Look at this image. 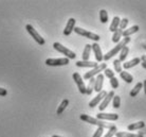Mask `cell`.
Here are the masks:
<instances>
[{"label":"cell","instance_id":"obj_6","mask_svg":"<svg viewBox=\"0 0 146 137\" xmlns=\"http://www.w3.org/2000/svg\"><path fill=\"white\" fill-rule=\"evenodd\" d=\"M26 30L28 31V33L31 35V36L34 38V41H36L37 44L40 45V46H42V45H44V37H41V35H40L38 32H37L36 30L34 29L33 26H31V25H27L26 26Z\"/></svg>","mask_w":146,"mask_h":137},{"label":"cell","instance_id":"obj_9","mask_svg":"<svg viewBox=\"0 0 146 137\" xmlns=\"http://www.w3.org/2000/svg\"><path fill=\"white\" fill-rule=\"evenodd\" d=\"M107 94H108V93H107L106 90H102L101 93L98 94V96L95 97V98H93V99L89 102V106L93 108H95L96 105H99V104L103 101V99L107 96Z\"/></svg>","mask_w":146,"mask_h":137},{"label":"cell","instance_id":"obj_27","mask_svg":"<svg viewBox=\"0 0 146 137\" xmlns=\"http://www.w3.org/2000/svg\"><path fill=\"white\" fill-rule=\"evenodd\" d=\"M115 136L117 137H143L142 135H139V134L127 133V132H117Z\"/></svg>","mask_w":146,"mask_h":137},{"label":"cell","instance_id":"obj_35","mask_svg":"<svg viewBox=\"0 0 146 137\" xmlns=\"http://www.w3.org/2000/svg\"><path fill=\"white\" fill-rule=\"evenodd\" d=\"M103 132H104V129H103V128H99L98 130L95 131V133L93 134L92 137H101L103 135Z\"/></svg>","mask_w":146,"mask_h":137},{"label":"cell","instance_id":"obj_23","mask_svg":"<svg viewBox=\"0 0 146 137\" xmlns=\"http://www.w3.org/2000/svg\"><path fill=\"white\" fill-rule=\"evenodd\" d=\"M142 88H143V83H142V82L137 83V84H135V86L131 89V92H130V97H135L138 94L140 93V90H141Z\"/></svg>","mask_w":146,"mask_h":137},{"label":"cell","instance_id":"obj_22","mask_svg":"<svg viewBox=\"0 0 146 137\" xmlns=\"http://www.w3.org/2000/svg\"><path fill=\"white\" fill-rule=\"evenodd\" d=\"M120 77L122 80H124L126 83H131L132 81H133V78H132V76L129 72H127V71H122L120 74Z\"/></svg>","mask_w":146,"mask_h":137},{"label":"cell","instance_id":"obj_24","mask_svg":"<svg viewBox=\"0 0 146 137\" xmlns=\"http://www.w3.org/2000/svg\"><path fill=\"white\" fill-rule=\"evenodd\" d=\"M68 105H69V100H68V99H64V100L62 101V103L59 104V106H58V108H57L56 113H57L58 115L62 114V112L66 110Z\"/></svg>","mask_w":146,"mask_h":137},{"label":"cell","instance_id":"obj_5","mask_svg":"<svg viewBox=\"0 0 146 137\" xmlns=\"http://www.w3.org/2000/svg\"><path fill=\"white\" fill-rule=\"evenodd\" d=\"M74 32L76 34H78V35H80V36L87 37L89 39L94 41V43H96V41H99L100 39H101L100 35H98V34H95V33H92V32H89V31H87V30H85V29H82L80 27H75V28H74Z\"/></svg>","mask_w":146,"mask_h":137},{"label":"cell","instance_id":"obj_8","mask_svg":"<svg viewBox=\"0 0 146 137\" xmlns=\"http://www.w3.org/2000/svg\"><path fill=\"white\" fill-rule=\"evenodd\" d=\"M72 78H73V80H74V82L76 83L80 93L85 95V94H86V85H85L84 80L80 77V74H78V72H74V74H72Z\"/></svg>","mask_w":146,"mask_h":137},{"label":"cell","instance_id":"obj_38","mask_svg":"<svg viewBox=\"0 0 146 137\" xmlns=\"http://www.w3.org/2000/svg\"><path fill=\"white\" fill-rule=\"evenodd\" d=\"M141 61H142L143 63H146V55H142V56H141Z\"/></svg>","mask_w":146,"mask_h":137},{"label":"cell","instance_id":"obj_33","mask_svg":"<svg viewBox=\"0 0 146 137\" xmlns=\"http://www.w3.org/2000/svg\"><path fill=\"white\" fill-rule=\"evenodd\" d=\"M104 74H105V76H106L108 79L114 78V71H112L111 69H109V68H106V69L104 70Z\"/></svg>","mask_w":146,"mask_h":137},{"label":"cell","instance_id":"obj_18","mask_svg":"<svg viewBox=\"0 0 146 137\" xmlns=\"http://www.w3.org/2000/svg\"><path fill=\"white\" fill-rule=\"evenodd\" d=\"M120 22H121V19L120 17H117V16H115V17H113L112 19V22L110 23V27H109V30L111 31V32H115L117 29H119V26H120Z\"/></svg>","mask_w":146,"mask_h":137},{"label":"cell","instance_id":"obj_4","mask_svg":"<svg viewBox=\"0 0 146 137\" xmlns=\"http://www.w3.org/2000/svg\"><path fill=\"white\" fill-rule=\"evenodd\" d=\"M107 68L106 63H101L99 64L95 68H92L90 71H88L84 74V80H90L92 78H95V76L101 74V71H104Z\"/></svg>","mask_w":146,"mask_h":137},{"label":"cell","instance_id":"obj_28","mask_svg":"<svg viewBox=\"0 0 146 137\" xmlns=\"http://www.w3.org/2000/svg\"><path fill=\"white\" fill-rule=\"evenodd\" d=\"M100 20L103 23H106L108 21V13L105 10H101L100 11Z\"/></svg>","mask_w":146,"mask_h":137},{"label":"cell","instance_id":"obj_34","mask_svg":"<svg viewBox=\"0 0 146 137\" xmlns=\"http://www.w3.org/2000/svg\"><path fill=\"white\" fill-rule=\"evenodd\" d=\"M110 85H111V87H112L113 89H115L119 87V80H117L115 77L112 79H110Z\"/></svg>","mask_w":146,"mask_h":137},{"label":"cell","instance_id":"obj_25","mask_svg":"<svg viewBox=\"0 0 146 137\" xmlns=\"http://www.w3.org/2000/svg\"><path fill=\"white\" fill-rule=\"evenodd\" d=\"M94 83H95V78H92L89 80V84L86 86V94L87 95H91L92 92L94 90Z\"/></svg>","mask_w":146,"mask_h":137},{"label":"cell","instance_id":"obj_40","mask_svg":"<svg viewBox=\"0 0 146 137\" xmlns=\"http://www.w3.org/2000/svg\"><path fill=\"white\" fill-rule=\"evenodd\" d=\"M143 48H144L146 50V44H143Z\"/></svg>","mask_w":146,"mask_h":137},{"label":"cell","instance_id":"obj_12","mask_svg":"<svg viewBox=\"0 0 146 137\" xmlns=\"http://www.w3.org/2000/svg\"><path fill=\"white\" fill-rule=\"evenodd\" d=\"M96 118L100 120H117L119 119V115L117 114H111V113H100L96 115Z\"/></svg>","mask_w":146,"mask_h":137},{"label":"cell","instance_id":"obj_20","mask_svg":"<svg viewBox=\"0 0 146 137\" xmlns=\"http://www.w3.org/2000/svg\"><path fill=\"white\" fill-rule=\"evenodd\" d=\"M91 50H92L91 45L87 44L86 46H85L84 51H83V55H82V57H83V61H89V57H90V52H91Z\"/></svg>","mask_w":146,"mask_h":137},{"label":"cell","instance_id":"obj_31","mask_svg":"<svg viewBox=\"0 0 146 137\" xmlns=\"http://www.w3.org/2000/svg\"><path fill=\"white\" fill-rule=\"evenodd\" d=\"M115 134H117V126H113L111 129H109V131L107 132V134L104 137H113Z\"/></svg>","mask_w":146,"mask_h":137},{"label":"cell","instance_id":"obj_41","mask_svg":"<svg viewBox=\"0 0 146 137\" xmlns=\"http://www.w3.org/2000/svg\"><path fill=\"white\" fill-rule=\"evenodd\" d=\"M52 137H62V136H58V135H53Z\"/></svg>","mask_w":146,"mask_h":137},{"label":"cell","instance_id":"obj_26","mask_svg":"<svg viewBox=\"0 0 146 137\" xmlns=\"http://www.w3.org/2000/svg\"><path fill=\"white\" fill-rule=\"evenodd\" d=\"M128 53H129V48H128V46H125L120 52V57H119V59H120L121 62L125 61V59H126L128 55Z\"/></svg>","mask_w":146,"mask_h":137},{"label":"cell","instance_id":"obj_1","mask_svg":"<svg viewBox=\"0 0 146 137\" xmlns=\"http://www.w3.org/2000/svg\"><path fill=\"white\" fill-rule=\"evenodd\" d=\"M80 120H83L85 122H88L90 123V124H94V126H98L99 128H103V129H111L114 124H111V123H107V122H104L103 120H100L98 118H93L91 116L89 115H86V114H82L80 116Z\"/></svg>","mask_w":146,"mask_h":137},{"label":"cell","instance_id":"obj_7","mask_svg":"<svg viewBox=\"0 0 146 137\" xmlns=\"http://www.w3.org/2000/svg\"><path fill=\"white\" fill-rule=\"evenodd\" d=\"M69 64V59L67 57H62V59H46V65L52 67L58 66H66Z\"/></svg>","mask_w":146,"mask_h":137},{"label":"cell","instance_id":"obj_2","mask_svg":"<svg viewBox=\"0 0 146 137\" xmlns=\"http://www.w3.org/2000/svg\"><path fill=\"white\" fill-rule=\"evenodd\" d=\"M129 41H130V37H124L119 44H117V46L114 48L111 49L109 52H107L106 54L104 55V61H108V59H110L112 56L115 55V54H119L121 52V50L124 48L127 44H129Z\"/></svg>","mask_w":146,"mask_h":137},{"label":"cell","instance_id":"obj_19","mask_svg":"<svg viewBox=\"0 0 146 137\" xmlns=\"http://www.w3.org/2000/svg\"><path fill=\"white\" fill-rule=\"evenodd\" d=\"M139 26H132L131 28H129V29H126L123 31V37H129L131 34H135V32H138L139 31Z\"/></svg>","mask_w":146,"mask_h":137},{"label":"cell","instance_id":"obj_11","mask_svg":"<svg viewBox=\"0 0 146 137\" xmlns=\"http://www.w3.org/2000/svg\"><path fill=\"white\" fill-rule=\"evenodd\" d=\"M92 47V50L94 52V56H95V59H96V62L99 63V62H102L103 59H104V55H103L102 53V49L100 47V45L98 43H93L91 45Z\"/></svg>","mask_w":146,"mask_h":137},{"label":"cell","instance_id":"obj_36","mask_svg":"<svg viewBox=\"0 0 146 137\" xmlns=\"http://www.w3.org/2000/svg\"><path fill=\"white\" fill-rule=\"evenodd\" d=\"M7 90L5 88H2V87H0V96H7Z\"/></svg>","mask_w":146,"mask_h":137},{"label":"cell","instance_id":"obj_13","mask_svg":"<svg viewBox=\"0 0 146 137\" xmlns=\"http://www.w3.org/2000/svg\"><path fill=\"white\" fill-rule=\"evenodd\" d=\"M103 84H104V74H100L96 76L94 83V90L96 93H101L103 88Z\"/></svg>","mask_w":146,"mask_h":137},{"label":"cell","instance_id":"obj_39","mask_svg":"<svg viewBox=\"0 0 146 137\" xmlns=\"http://www.w3.org/2000/svg\"><path fill=\"white\" fill-rule=\"evenodd\" d=\"M141 65H142V67L144 68V69H146V63H143V62H142V63H141Z\"/></svg>","mask_w":146,"mask_h":137},{"label":"cell","instance_id":"obj_15","mask_svg":"<svg viewBox=\"0 0 146 137\" xmlns=\"http://www.w3.org/2000/svg\"><path fill=\"white\" fill-rule=\"evenodd\" d=\"M77 67H89V68H95L99 64L98 62H90V61H77L75 63Z\"/></svg>","mask_w":146,"mask_h":137},{"label":"cell","instance_id":"obj_29","mask_svg":"<svg viewBox=\"0 0 146 137\" xmlns=\"http://www.w3.org/2000/svg\"><path fill=\"white\" fill-rule=\"evenodd\" d=\"M113 67H114V70H115V72H119V74H121L122 72V65H121V61L120 59H114L113 61Z\"/></svg>","mask_w":146,"mask_h":137},{"label":"cell","instance_id":"obj_16","mask_svg":"<svg viewBox=\"0 0 146 137\" xmlns=\"http://www.w3.org/2000/svg\"><path fill=\"white\" fill-rule=\"evenodd\" d=\"M140 62H141V59H139V57L132 59H130V61H128V62L123 64V68H125V69H130L132 67L137 66L138 64H140Z\"/></svg>","mask_w":146,"mask_h":137},{"label":"cell","instance_id":"obj_14","mask_svg":"<svg viewBox=\"0 0 146 137\" xmlns=\"http://www.w3.org/2000/svg\"><path fill=\"white\" fill-rule=\"evenodd\" d=\"M75 22H76V20L74 18H70L68 20L66 28L64 30V35L68 36V35H70V34L72 33V31H74V28H75Z\"/></svg>","mask_w":146,"mask_h":137},{"label":"cell","instance_id":"obj_30","mask_svg":"<svg viewBox=\"0 0 146 137\" xmlns=\"http://www.w3.org/2000/svg\"><path fill=\"white\" fill-rule=\"evenodd\" d=\"M112 105L114 108H119L121 105V98L119 96H114L112 99Z\"/></svg>","mask_w":146,"mask_h":137},{"label":"cell","instance_id":"obj_17","mask_svg":"<svg viewBox=\"0 0 146 137\" xmlns=\"http://www.w3.org/2000/svg\"><path fill=\"white\" fill-rule=\"evenodd\" d=\"M145 128V122L144 121H139V122H135L132 124H129L127 126L128 131H135V130H142Z\"/></svg>","mask_w":146,"mask_h":137},{"label":"cell","instance_id":"obj_32","mask_svg":"<svg viewBox=\"0 0 146 137\" xmlns=\"http://www.w3.org/2000/svg\"><path fill=\"white\" fill-rule=\"evenodd\" d=\"M128 22H129V20H128L127 18L121 19V22H120V26H119V29H121V30H123V31H124V29H126V27L128 26Z\"/></svg>","mask_w":146,"mask_h":137},{"label":"cell","instance_id":"obj_10","mask_svg":"<svg viewBox=\"0 0 146 137\" xmlns=\"http://www.w3.org/2000/svg\"><path fill=\"white\" fill-rule=\"evenodd\" d=\"M114 96H115V95H114V92H113V90H111V92H109V93L107 94V96L105 97V98L103 99L102 102L100 103V105H99V110H100V111H101V112L104 111V110H105V108L108 106V104L110 103V101L112 100L113 97H114Z\"/></svg>","mask_w":146,"mask_h":137},{"label":"cell","instance_id":"obj_37","mask_svg":"<svg viewBox=\"0 0 146 137\" xmlns=\"http://www.w3.org/2000/svg\"><path fill=\"white\" fill-rule=\"evenodd\" d=\"M143 88H144V93L146 95V80H144V82H143Z\"/></svg>","mask_w":146,"mask_h":137},{"label":"cell","instance_id":"obj_3","mask_svg":"<svg viewBox=\"0 0 146 137\" xmlns=\"http://www.w3.org/2000/svg\"><path fill=\"white\" fill-rule=\"evenodd\" d=\"M53 48H54L56 51H58V52H60L62 54H64L67 59H74L75 57H76V54H75L74 52L71 51L70 49L66 48L65 46H62V45L59 44V43H54V44H53Z\"/></svg>","mask_w":146,"mask_h":137},{"label":"cell","instance_id":"obj_21","mask_svg":"<svg viewBox=\"0 0 146 137\" xmlns=\"http://www.w3.org/2000/svg\"><path fill=\"white\" fill-rule=\"evenodd\" d=\"M122 36H123V30L117 29L115 32H113V35H112V37H111V39H112L113 43L119 44L121 41V37Z\"/></svg>","mask_w":146,"mask_h":137}]
</instances>
